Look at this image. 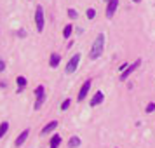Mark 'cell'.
<instances>
[{
  "label": "cell",
  "instance_id": "6da1fadb",
  "mask_svg": "<svg viewBox=\"0 0 155 148\" xmlns=\"http://www.w3.org/2000/svg\"><path fill=\"white\" fill-rule=\"evenodd\" d=\"M103 49H105V33H99V35L96 37L94 44H92V49H91L89 58H91V59H98V58L103 54Z\"/></svg>",
  "mask_w": 155,
  "mask_h": 148
},
{
  "label": "cell",
  "instance_id": "7a4b0ae2",
  "mask_svg": "<svg viewBox=\"0 0 155 148\" xmlns=\"http://www.w3.org/2000/svg\"><path fill=\"white\" fill-rule=\"evenodd\" d=\"M44 9L40 7V5H37L35 9V26H37V31L38 33H42L44 31Z\"/></svg>",
  "mask_w": 155,
  "mask_h": 148
},
{
  "label": "cell",
  "instance_id": "3957f363",
  "mask_svg": "<svg viewBox=\"0 0 155 148\" xmlns=\"http://www.w3.org/2000/svg\"><path fill=\"white\" fill-rule=\"evenodd\" d=\"M140 64H141V59H136L133 64H129L126 70L120 73V80H122V82H124V80H127V77H129V75H133L134 71L138 70V66H140Z\"/></svg>",
  "mask_w": 155,
  "mask_h": 148
},
{
  "label": "cell",
  "instance_id": "277c9868",
  "mask_svg": "<svg viewBox=\"0 0 155 148\" xmlns=\"http://www.w3.org/2000/svg\"><path fill=\"white\" fill-rule=\"evenodd\" d=\"M78 61H80V54H73L71 56V59L68 61V64H66V73H73V71L77 70V66H78Z\"/></svg>",
  "mask_w": 155,
  "mask_h": 148
},
{
  "label": "cell",
  "instance_id": "5b68a950",
  "mask_svg": "<svg viewBox=\"0 0 155 148\" xmlns=\"http://www.w3.org/2000/svg\"><path fill=\"white\" fill-rule=\"evenodd\" d=\"M117 7H119V0H108V5H106V12H105V16L108 18V19H112V18H113V14H115Z\"/></svg>",
  "mask_w": 155,
  "mask_h": 148
},
{
  "label": "cell",
  "instance_id": "8992f818",
  "mask_svg": "<svg viewBox=\"0 0 155 148\" xmlns=\"http://www.w3.org/2000/svg\"><path fill=\"white\" fill-rule=\"evenodd\" d=\"M91 80H85L84 82V85H82V87H80V92H78V101H84L85 98H87V92H89V89H91Z\"/></svg>",
  "mask_w": 155,
  "mask_h": 148
},
{
  "label": "cell",
  "instance_id": "52a82bcc",
  "mask_svg": "<svg viewBox=\"0 0 155 148\" xmlns=\"http://www.w3.org/2000/svg\"><path fill=\"white\" fill-rule=\"evenodd\" d=\"M105 101V94L101 91H98L94 96H92V99H91V106H96V105H101Z\"/></svg>",
  "mask_w": 155,
  "mask_h": 148
},
{
  "label": "cell",
  "instance_id": "ba28073f",
  "mask_svg": "<svg viewBox=\"0 0 155 148\" xmlns=\"http://www.w3.org/2000/svg\"><path fill=\"white\" fill-rule=\"evenodd\" d=\"M59 61H61V56L58 54V52H52L49 58V66L51 68H56L58 64H59Z\"/></svg>",
  "mask_w": 155,
  "mask_h": 148
},
{
  "label": "cell",
  "instance_id": "9c48e42d",
  "mask_svg": "<svg viewBox=\"0 0 155 148\" xmlns=\"http://www.w3.org/2000/svg\"><path fill=\"white\" fill-rule=\"evenodd\" d=\"M28 134H30V129H25L19 136H18V140H16V146H21L23 143L26 141V138H28Z\"/></svg>",
  "mask_w": 155,
  "mask_h": 148
},
{
  "label": "cell",
  "instance_id": "30bf717a",
  "mask_svg": "<svg viewBox=\"0 0 155 148\" xmlns=\"http://www.w3.org/2000/svg\"><path fill=\"white\" fill-rule=\"evenodd\" d=\"M16 82H18V91L16 92H21L25 87H26V84H28V80H26V77H23V75H19V77L16 78Z\"/></svg>",
  "mask_w": 155,
  "mask_h": 148
},
{
  "label": "cell",
  "instance_id": "8fae6325",
  "mask_svg": "<svg viewBox=\"0 0 155 148\" xmlns=\"http://www.w3.org/2000/svg\"><path fill=\"white\" fill-rule=\"evenodd\" d=\"M56 127H58V122H56V120H52V122H49L47 126L44 127V129L40 131V133H42V134H49V133H52V131H54Z\"/></svg>",
  "mask_w": 155,
  "mask_h": 148
},
{
  "label": "cell",
  "instance_id": "7c38bea8",
  "mask_svg": "<svg viewBox=\"0 0 155 148\" xmlns=\"http://www.w3.org/2000/svg\"><path fill=\"white\" fill-rule=\"evenodd\" d=\"M80 145H82V141H80L78 136H71L70 140H68V148H77Z\"/></svg>",
  "mask_w": 155,
  "mask_h": 148
},
{
  "label": "cell",
  "instance_id": "4fadbf2b",
  "mask_svg": "<svg viewBox=\"0 0 155 148\" xmlns=\"http://www.w3.org/2000/svg\"><path fill=\"white\" fill-rule=\"evenodd\" d=\"M59 145H61V136H58V134H54V136L51 138L49 146H51V148H58Z\"/></svg>",
  "mask_w": 155,
  "mask_h": 148
},
{
  "label": "cell",
  "instance_id": "5bb4252c",
  "mask_svg": "<svg viewBox=\"0 0 155 148\" xmlns=\"http://www.w3.org/2000/svg\"><path fill=\"white\" fill-rule=\"evenodd\" d=\"M71 31H73V25H66L64 30H63V37H64V38H70Z\"/></svg>",
  "mask_w": 155,
  "mask_h": 148
},
{
  "label": "cell",
  "instance_id": "9a60e30c",
  "mask_svg": "<svg viewBox=\"0 0 155 148\" xmlns=\"http://www.w3.org/2000/svg\"><path fill=\"white\" fill-rule=\"evenodd\" d=\"M44 85H37V89H35V96H37V99H42V98H45L44 96Z\"/></svg>",
  "mask_w": 155,
  "mask_h": 148
},
{
  "label": "cell",
  "instance_id": "2e32d148",
  "mask_svg": "<svg viewBox=\"0 0 155 148\" xmlns=\"http://www.w3.org/2000/svg\"><path fill=\"white\" fill-rule=\"evenodd\" d=\"M7 129H9V122H2L0 124V138H4V134L7 133Z\"/></svg>",
  "mask_w": 155,
  "mask_h": 148
},
{
  "label": "cell",
  "instance_id": "e0dca14e",
  "mask_svg": "<svg viewBox=\"0 0 155 148\" xmlns=\"http://www.w3.org/2000/svg\"><path fill=\"white\" fill-rule=\"evenodd\" d=\"M70 105H71L70 98H68V99H64L63 103H61V110H68V108H70Z\"/></svg>",
  "mask_w": 155,
  "mask_h": 148
},
{
  "label": "cell",
  "instance_id": "ac0fdd59",
  "mask_svg": "<svg viewBox=\"0 0 155 148\" xmlns=\"http://www.w3.org/2000/svg\"><path fill=\"white\" fill-rule=\"evenodd\" d=\"M94 16H96V11H94V9H87V18H89V19H94Z\"/></svg>",
  "mask_w": 155,
  "mask_h": 148
},
{
  "label": "cell",
  "instance_id": "d6986e66",
  "mask_svg": "<svg viewBox=\"0 0 155 148\" xmlns=\"http://www.w3.org/2000/svg\"><path fill=\"white\" fill-rule=\"evenodd\" d=\"M155 112V103H148L147 105V113H152Z\"/></svg>",
  "mask_w": 155,
  "mask_h": 148
},
{
  "label": "cell",
  "instance_id": "ffe728a7",
  "mask_svg": "<svg viewBox=\"0 0 155 148\" xmlns=\"http://www.w3.org/2000/svg\"><path fill=\"white\" fill-rule=\"evenodd\" d=\"M68 16H70L71 19H75V18H77V11H75V9H68Z\"/></svg>",
  "mask_w": 155,
  "mask_h": 148
},
{
  "label": "cell",
  "instance_id": "44dd1931",
  "mask_svg": "<svg viewBox=\"0 0 155 148\" xmlns=\"http://www.w3.org/2000/svg\"><path fill=\"white\" fill-rule=\"evenodd\" d=\"M4 70H5V63H4V61L0 59V71H4Z\"/></svg>",
  "mask_w": 155,
  "mask_h": 148
},
{
  "label": "cell",
  "instance_id": "7402d4cb",
  "mask_svg": "<svg viewBox=\"0 0 155 148\" xmlns=\"http://www.w3.org/2000/svg\"><path fill=\"white\" fill-rule=\"evenodd\" d=\"M133 2H136V4H138V2H141V0H133Z\"/></svg>",
  "mask_w": 155,
  "mask_h": 148
}]
</instances>
